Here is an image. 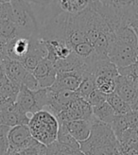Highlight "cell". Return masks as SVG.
I'll return each instance as SVG.
<instances>
[{"label": "cell", "mask_w": 138, "mask_h": 155, "mask_svg": "<svg viewBox=\"0 0 138 155\" xmlns=\"http://www.w3.org/2000/svg\"><path fill=\"white\" fill-rule=\"evenodd\" d=\"M129 26L133 29V31L135 32V34H136V36L138 38V16L135 17L131 23H130Z\"/></svg>", "instance_id": "33"}, {"label": "cell", "mask_w": 138, "mask_h": 155, "mask_svg": "<svg viewBox=\"0 0 138 155\" xmlns=\"http://www.w3.org/2000/svg\"><path fill=\"white\" fill-rule=\"evenodd\" d=\"M96 88L103 94L110 95L116 91V79H112L108 77L99 76L95 78Z\"/></svg>", "instance_id": "23"}, {"label": "cell", "mask_w": 138, "mask_h": 155, "mask_svg": "<svg viewBox=\"0 0 138 155\" xmlns=\"http://www.w3.org/2000/svg\"><path fill=\"white\" fill-rule=\"evenodd\" d=\"M37 141L32 137L28 125H18L11 128L9 131L10 150L20 151L33 145Z\"/></svg>", "instance_id": "6"}, {"label": "cell", "mask_w": 138, "mask_h": 155, "mask_svg": "<svg viewBox=\"0 0 138 155\" xmlns=\"http://www.w3.org/2000/svg\"><path fill=\"white\" fill-rule=\"evenodd\" d=\"M72 50L77 56L81 58L83 61H86L96 55V52L94 50L93 45L88 42H83V43H80L79 45L73 46Z\"/></svg>", "instance_id": "25"}, {"label": "cell", "mask_w": 138, "mask_h": 155, "mask_svg": "<svg viewBox=\"0 0 138 155\" xmlns=\"http://www.w3.org/2000/svg\"><path fill=\"white\" fill-rule=\"evenodd\" d=\"M29 2L34 9L39 25L63 12L58 5V0H29Z\"/></svg>", "instance_id": "11"}, {"label": "cell", "mask_w": 138, "mask_h": 155, "mask_svg": "<svg viewBox=\"0 0 138 155\" xmlns=\"http://www.w3.org/2000/svg\"><path fill=\"white\" fill-rule=\"evenodd\" d=\"M126 121L130 129L138 128V112L131 111L125 114Z\"/></svg>", "instance_id": "30"}, {"label": "cell", "mask_w": 138, "mask_h": 155, "mask_svg": "<svg viewBox=\"0 0 138 155\" xmlns=\"http://www.w3.org/2000/svg\"><path fill=\"white\" fill-rule=\"evenodd\" d=\"M131 109H132V111L138 112V97H137V98L134 100V102L131 105Z\"/></svg>", "instance_id": "34"}, {"label": "cell", "mask_w": 138, "mask_h": 155, "mask_svg": "<svg viewBox=\"0 0 138 155\" xmlns=\"http://www.w3.org/2000/svg\"><path fill=\"white\" fill-rule=\"evenodd\" d=\"M86 101L92 106V107H97L104 102H106V95L98 91L97 88L91 93V94L85 98Z\"/></svg>", "instance_id": "29"}, {"label": "cell", "mask_w": 138, "mask_h": 155, "mask_svg": "<svg viewBox=\"0 0 138 155\" xmlns=\"http://www.w3.org/2000/svg\"><path fill=\"white\" fill-rule=\"evenodd\" d=\"M12 17L19 36L31 38L38 34L39 23L32 5L27 0H12Z\"/></svg>", "instance_id": "3"}, {"label": "cell", "mask_w": 138, "mask_h": 155, "mask_svg": "<svg viewBox=\"0 0 138 155\" xmlns=\"http://www.w3.org/2000/svg\"><path fill=\"white\" fill-rule=\"evenodd\" d=\"M106 101L110 104L117 114H126L131 112V105L124 101L116 92L106 96Z\"/></svg>", "instance_id": "20"}, {"label": "cell", "mask_w": 138, "mask_h": 155, "mask_svg": "<svg viewBox=\"0 0 138 155\" xmlns=\"http://www.w3.org/2000/svg\"><path fill=\"white\" fill-rule=\"evenodd\" d=\"M57 73L58 70L54 64L47 58L42 60L32 72L39 83L40 89L51 87L55 82Z\"/></svg>", "instance_id": "9"}, {"label": "cell", "mask_w": 138, "mask_h": 155, "mask_svg": "<svg viewBox=\"0 0 138 155\" xmlns=\"http://www.w3.org/2000/svg\"><path fill=\"white\" fill-rule=\"evenodd\" d=\"M117 94L132 105L138 97V86L134 78L119 75L116 79V91Z\"/></svg>", "instance_id": "10"}, {"label": "cell", "mask_w": 138, "mask_h": 155, "mask_svg": "<svg viewBox=\"0 0 138 155\" xmlns=\"http://www.w3.org/2000/svg\"><path fill=\"white\" fill-rule=\"evenodd\" d=\"M11 127L0 125V155H6L10 150L9 131Z\"/></svg>", "instance_id": "27"}, {"label": "cell", "mask_w": 138, "mask_h": 155, "mask_svg": "<svg viewBox=\"0 0 138 155\" xmlns=\"http://www.w3.org/2000/svg\"><path fill=\"white\" fill-rule=\"evenodd\" d=\"M84 78L82 71H58L55 82L53 83L51 90H70L76 91L81 83Z\"/></svg>", "instance_id": "8"}, {"label": "cell", "mask_w": 138, "mask_h": 155, "mask_svg": "<svg viewBox=\"0 0 138 155\" xmlns=\"http://www.w3.org/2000/svg\"><path fill=\"white\" fill-rule=\"evenodd\" d=\"M136 63L138 64V55H137V58H136Z\"/></svg>", "instance_id": "37"}, {"label": "cell", "mask_w": 138, "mask_h": 155, "mask_svg": "<svg viewBox=\"0 0 138 155\" xmlns=\"http://www.w3.org/2000/svg\"><path fill=\"white\" fill-rule=\"evenodd\" d=\"M30 49V38L16 37L7 44V58L22 61L26 58Z\"/></svg>", "instance_id": "12"}, {"label": "cell", "mask_w": 138, "mask_h": 155, "mask_svg": "<svg viewBox=\"0 0 138 155\" xmlns=\"http://www.w3.org/2000/svg\"><path fill=\"white\" fill-rule=\"evenodd\" d=\"M16 37H19V33L13 20L0 18V38L9 42Z\"/></svg>", "instance_id": "19"}, {"label": "cell", "mask_w": 138, "mask_h": 155, "mask_svg": "<svg viewBox=\"0 0 138 155\" xmlns=\"http://www.w3.org/2000/svg\"><path fill=\"white\" fill-rule=\"evenodd\" d=\"M119 143V153L124 154L133 150H138V137L135 129L126 130L117 139Z\"/></svg>", "instance_id": "16"}, {"label": "cell", "mask_w": 138, "mask_h": 155, "mask_svg": "<svg viewBox=\"0 0 138 155\" xmlns=\"http://www.w3.org/2000/svg\"><path fill=\"white\" fill-rule=\"evenodd\" d=\"M49 91V102L48 109L45 111L50 112L55 116L63 110L66 109L68 105L78 97L74 91L70 90H51Z\"/></svg>", "instance_id": "7"}, {"label": "cell", "mask_w": 138, "mask_h": 155, "mask_svg": "<svg viewBox=\"0 0 138 155\" xmlns=\"http://www.w3.org/2000/svg\"><path fill=\"white\" fill-rule=\"evenodd\" d=\"M8 79L5 72V65H4V60L0 59V84H2Z\"/></svg>", "instance_id": "32"}, {"label": "cell", "mask_w": 138, "mask_h": 155, "mask_svg": "<svg viewBox=\"0 0 138 155\" xmlns=\"http://www.w3.org/2000/svg\"><path fill=\"white\" fill-rule=\"evenodd\" d=\"M19 153L20 155H47V146L36 142L33 145L21 150Z\"/></svg>", "instance_id": "28"}, {"label": "cell", "mask_w": 138, "mask_h": 155, "mask_svg": "<svg viewBox=\"0 0 138 155\" xmlns=\"http://www.w3.org/2000/svg\"><path fill=\"white\" fill-rule=\"evenodd\" d=\"M57 141L61 144L71 147V148H74V149H80V143L69 134L65 124H59Z\"/></svg>", "instance_id": "22"}, {"label": "cell", "mask_w": 138, "mask_h": 155, "mask_svg": "<svg viewBox=\"0 0 138 155\" xmlns=\"http://www.w3.org/2000/svg\"><path fill=\"white\" fill-rule=\"evenodd\" d=\"M4 65L7 78L20 87L22 85H24L28 76L31 73L27 70L22 63L18 61L6 58L4 59Z\"/></svg>", "instance_id": "14"}, {"label": "cell", "mask_w": 138, "mask_h": 155, "mask_svg": "<svg viewBox=\"0 0 138 155\" xmlns=\"http://www.w3.org/2000/svg\"><path fill=\"white\" fill-rule=\"evenodd\" d=\"M95 117L92 120H75L65 124V126L70 134L79 143L83 142L88 139L90 136L92 126L95 121Z\"/></svg>", "instance_id": "15"}, {"label": "cell", "mask_w": 138, "mask_h": 155, "mask_svg": "<svg viewBox=\"0 0 138 155\" xmlns=\"http://www.w3.org/2000/svg\"><path fill=\"white\" fill-rule=\"evenodd\" d=\"M6 155H20L19 151L17 150H9V151H8V153Z\"/></svg>", "instance_id": "35"}, {"label": "cell", "mask_w": 138, "mask_h": 155, "mask_svg": "<svg viewBox=\"0 0 138 155\" xmlns=\"http://www.w3.org/2000/svg\"><path fill=\"white\" fill-rule=\"evenodd\" d=\"M135 133H136V135H137V137H138V128L135 129Z\"/></svg>", "instance_id": "36"}, {"label": "cell", "mask_w": 138, "mask_h": 155, "mask_svg": "<svg viewBox=\"0 0 138 155\" xmlns=\"http://www.w3.org/2000/svg\"><path fill=\"white\" fill-rule=\"evenodd\" d=\"M15 104L21 111L31 116L33 114L39 112V106L36 99L35 91H31L25 86H21L16 97Z\"/></svg>", "instance_id": "13"}, {"label": "cell", "mask_w": 138, "mask_h": 155, "mask_svg": "<svg viewBox=\"0 0 138 155\" xmlns=\"http://www.w3.org/2000/svg\"><path fill=\"white\" fill-rule=\"evenodd\" d=\"M119 155H120V154H119Z\"/></svg>", "instance_id": "39"}, {"label": "cell", "mask_w": 138, "mask_h": 155, "mask_svg": "<svg viewBox=\"0 0 138 155\" xmlns=\"http://www.w3.org/2000/svg\"><path fill=\"white\" fill-rule=\"evenodd\" d=\"M84 155H119V143L109 124L95 119L90 136L80 142Z\"/></svg>", "instance_id": "1"}, {"label": "cell", "mask_w": 138, "mask_h": 155, "mask_svg": "<svg viewBox=\"0 0 138 155\" xmlns=\"http://www.w3.org/2000/svg\"><path fill=\"white\" fill-rule=\"evenodd\" d=\"M47 155H84L80 149H74L55 141L47 146Z\"/></svg>", "instance_id": "21"}, {"label": "cell", "mask_w": 138, "mask_h": 155, "mask_svg": "<svg viewBox=\"0 0 138 155\" xmlns=\"http://www.w3.org/2000/svg\"><path fill=\"white\" fill-rule=\"evenodd\" d=\"M35 140L44 146H49L57 141L59 123L54 114L42 110L33 114L28 124Z\"/></svg>", "instance_id": "2"}, {"label": "cell", "mask_w": 138, "mask_h": 155, "mask_svg": "<svg viewBox=\"0 0 138 155\" xmlns=\"http://www.w3.org/2000/svg\"><path fill=\"white\" fill-rule=\"evenodd\" d=\"M137 55V48L126 43L113 40L109 49L108 59L119 69L135 64Z\"/></svg>", "instance_id": "5"}, {"label": "cell", "mask_w": 138, "mask_h": 155, "mask_svg": "<svg viewBox=\"0 0 138 155\" xmlns=\"http://www.w3.org/2000/svg\"><path fill=\"white\" fill-rule=\"evenodd\" d=\"M110 126L117 139L122 135V134H123L126 130L130 129L126 121L125 114H117L113 121L110 124Z\"/></svg>", "instance_id": "26"}, {"label": "cell", "mask_w": 138, "mask_h": 155, "mask_svg": "<svg viewBox=\"0 0 138 155\" xmlns=\"http://www.w3.org/2000/svg\"><path fill=\"white\" fill-rule=\"evenodd\" d=\"M96 89V84H95V77L94 76H87L83 78L81 83L75 91L77 96H79L82 98L85 99L92 92Z\"/></svg>", "instance_id": "24"}, {"label": "cell", "mask_w": 138, "mask_h": 155, "mask_svg": "<svg viewBox=\"0 0 138 155\" xmlns=\"http://www.w3.org/2000/svg\"><path fill=\"white\" fill-rule=\"evenodd\" d=\"M7 44H8V41L0 38V59H2V60L7 58V53H6Z\"/></svg>", "instance_id": "31"}, {"label": "cell", "mask_w": 138, "mask_h": 155, "mask_svg": "<svg viewBox=\"0 0 138 155\" xmlns=\"http://www.w3.org/2000/svg\"><path fill=\"white\" fill-rule=\"evenodd\" d=\"M56 118L59 124L75 120H92L94 118L93 107L84 98L78 96L66 109L56 115Z\"/></svg>", "instance_id": "4"}, {"label": "cell", "mask_w": 138, "mask_h": 155, "mask_svg": "<svg viewBox=\"0 0 138 155\" xmlns=\"http://www.w3.org/2000/svg\"><path fill=\"white\" fill-rule=\"evenodd\" d=\"M27 1H29V0H27Z\"/></svg>", "instance_id": "38"}, {"label": "cell", "mask_w": 138, "mask_h": 155, "mask_svg": "<svg viewBox=\"0 0 138 155\" xmlns=\"http://www.w3.org/2000/svg\"><path fill=\"white\" fill-rule=\"evenodd\" d=\"M91 1L92 0H58V5L64 12L76 14L86 9Z\"/></svg>", "instance_id": "17"}, {"label": "cell", "mask_w": 138, "mask_h": 155, "mask_svg": "<svg viewBox=\"0 0 138 155\" xmlns=\"http://www.w3.org/2000/svg\"><path fill=\"white\" fill-rule=\"evenodd\" d=\"M93 115L97 120L110 125L116 117L117 114L114 113L110 104L106 101L97 107H93Z\"/></svg>", "instance_id": "18"}]
</instances>
